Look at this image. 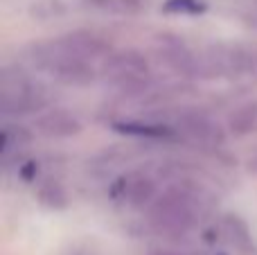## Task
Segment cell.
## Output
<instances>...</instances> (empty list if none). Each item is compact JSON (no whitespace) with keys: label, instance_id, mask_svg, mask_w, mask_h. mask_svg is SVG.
Instances as JSON below:
<instances>
[{"label":"cell","instance_id":"cell-2","mask_svg":"<svg viewBox=\"0 0 257 255\" xmlns=\"http://www.w3.org/2000/svg\"><path fill=\"white\" fill-rule=\"evenodd\" d=\"M54 48L63 54H70V57H79L86 61H93V59H106L113 52L111 43H108L104 36L95 34V32H86V30H77L70 34H63L54 41Z\"/></svg>","mask_w":257,"mask_h":255},{"label":"cell","instance_id":"cell-4","mask_svg":"<svg viewBox=\"0 0 257 255\" xmlns=\"http://www.w3.org/2000/svg\"><path fill=\"white\" fill-rule=\"evenodd\" d=\"M178 129L183 134H187L190 138L199 140V143H208V145H221L226 140L223 129L217 124L214 120H210L205 113L199 111H187L178 117Z\"/></svg>","mask_w":257,"mask_h":255},{"label":"cell","instance_id":"cell-5","mask_svg":"<svg viewBox=\"0 0 257 255\" xmlns=\"http://www.w3.org/2000/svg\"><path fill=\"white\" fill-rule=\"evenodd\" d=\"M34 129L45 138H72V136H79L84 126L72 113L54 108V111H48L36 117Z\"/></svg>","mask_w":257,"mask_h":255},{"label":"cell","instance_id":"cell-11","mask_svg":"<svg viewBox=\"0 0 257 255\" xmlns=\"http://www.w3.org/2000/svg\"><path fill=\"white\" fill-rule=\"evenodd\" d=\"M117 131L131 136H147V138H165L169 136V129L165 126H151V124H133V122H124V124H115Z\"/></svg>","mask_w":257,"mask_h":255},{"label":"cell","instance_id":"cell-7","mask_svg":"<svg viewBox=\"0 0 257 255\" xmlns=\"http://www.w3.org/2000/svg\"><path fill=\"white\" fill-rule=\"evenodd\" d=\"M257 126V102H246L235 108L230 117H228V131L237 138L253 134Z\"/></svg>","mask_w":257,"mask_h":255},{"label":"cell","instance_id":"cell-9","mask_svg":"<svg viewBox=\"0 0 257 255\" xmlns=\"http://www.w3.org/2000/svg\"><path fill=\"white\" fill-rule=\"evenodd\" d=\"M39 201L48 208H54V210H61V208L68 206V194L57 181H48L39 188Z\"/></svg>","mask_w":257,"mask_h":255},{"label":"cell","instance_id":"cell-12","mask_svg":"<svg viewBox=\"0 0 257 255\" xmlns=\"http://www.w3.org/2000/svg\"><path fill=\"white\" fill-rule=\"evenodd\" d=\"M226 230L237 244H248V228L239 217H226Z\"/></svg>","mask_w":257,"mask_h":255},{"label":"cell","instance_id":"cell-8","mask_svg":"<svg viewBox=\"0 0 257 255\" xmlns=\"http://www.w3.org/2000/svg\"><path fill=\"white\" fill-rule=\"evenodd\" d=\"M30 140H32V134L25 126H5L3 138H0V149L7 156L9 152H18L25 145H30Z\"/></svg>","mask_w":257,"mask_h":255},{"label":"cell","instance_id":"cell-6","mask_svg":"<svg viewBox=\"0 0 257 255\" xmlns=\"http://www.w3.org/2000/svg\"><path fill=\"white\" fill-rule=\"evenodd\" d=\"M117 197L133 208H142L147 203H154L156 183L142 172H131L117 181Z\"/></svg>","mask_w":257,"mask_h":255},{"label":"cell","instance_id":"cell-1","mask_svg":"<svg viewBox=\"0 0 257 255\" xmlns=\"http://www.w3.org/2000/svg\"><path fill=\"white\" fill-rule=\"evenodd\" d=\"M149 224L167 237H183L194 226V210L190 199L178 190H169L154 199L149 208Z\"/></svg>","mask_w":257,"mask_h":255},{"label":"cell","instance_id":"cell-15","mask_svg":"<svg viewBox=\"0 0 257 255\" xmlns=\"http://www.w3.org/2000/svg\"><path fill=\"white\" fill-rule=\"evenodd\" d=\"M250 167H253V170H255V172H257V156H255V158H253V161H250Z\"/></svg>","mask_w":257,"mask_h":255},{"label":"cell","instance_id":"cell-14","mask_svg":"<svg viewBox=\"0 0 257 255\" xmlns=\"http://www.w3.org/2000/svg\"><path fill=\"white\" fill-rule=\"evenodd\" d=\"M149 255H181V253H176V251H167V248H154Z\"/></svg>","mask_w":257,"mask_h":255},{"label":"cell","instance_id":"cell-10","mask_svg":"<svg viewBox=\"0 0 257 255\" xmlns=\"http://www.w3.org/2000/svg\"><path fill=\"white\" fill-rule=\"evenodd\" d=\"M167 14H181V16H196V14L205 12L203 0H167L163 5Z\"/></svg>","mask_w":257,"mask_h":255},{"label":"cell","instance_id":"cell-3","mask_svg":"<svg viewBox=\"0 0 257 255\" xmlns=\"http://www.w3.org/2000/svg\"><path fill=\"white\" fill-rule=\"evenodd\" d=\"M102 75L111 79L113 84H122V81L138 79V77H149V61L138 50L111 52L102 61Z\"/></svg>","mask_w":257,"mask_h":255},{"label":"cell","instance_id":"cell-13","mask_svg":"<svg viewBox=\"0 0 257 255\" xmlns=\"http://www.w3.org/2000/svg\"><path fill=\"white\" fill-rule=\"evenodd\" d=\"M248 7H250V12L248 14H246V21H248V23H253V25H257V0H250V3H248Z\"/></svg>","mask_w":257,"mask_h":255}]
</instances>
